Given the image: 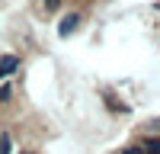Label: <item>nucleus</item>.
Instances as JSON below:
<instances>
[{"label":"nucleus","mask_w":160,"mask_h":154,"mask_svg":"<svg viewBox=\"0 0 160 154\" xmlns=\"http://www.w3.org/2000/svg\"><path fill=\"white\" fill-rule=\"evenodd\" d=\"M122 154H141V151H138V148H125Z\"/></svg>","instance_id":"5"},{"label":"nucleus","mask_w":160,"mask_h":154,"mask_svg":"<svg viewBox=\"0 0 160 154\" xmlns=\"http://www.w3.org/2000/svg\"><path fill=\"white\" fill-rule=\"evenodd\" d=\"M144 154H160V138L148 141V145H144Z\"/></svg>","instance_id":"3"},{"label":"nucleus","mask_w":160,"mask_h":154,"mask_svg":"<svg viewBox=\"0 0 160 154\" xmlns=\"http://www.w3.org/2000/svg\"><path fill=\"white\" fill-rule=\"evenodd\" d=\"M61 7V0H45V10H58Z\"/></svg>","instance_id":"4"},{"label":"nucleus","mask_w":160,"mask_h":154,"mask_svg":"<svg viewBox=\"0 0 160 154\" xmlns=\"http://www.w3.org/2000/svg\"><path fill=\"white\" fill-rule=\"evenodd\" d=\"M80 26V16L77 13H71V16H64V23H61V35H71L74 29Z\"/></svg>","instance_id":"1"},{"label":"nucleus","mask_w":160,"mask_h":154,"mask_svg":"<svg viewBox=\"0 0 160 154\" xmlns=\"http://www.w3.org/2000/svg\"><path fill=\"white\" fill-rule=\"evenodd\" d=\"M16 68H19V61L13 58V55H10V58H3V61H0V77H7V74H13Z\"/></svg>","instance_id":"2"}]
</instances>
